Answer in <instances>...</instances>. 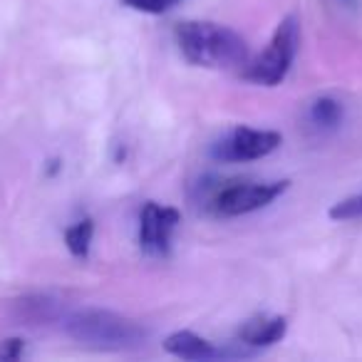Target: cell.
<instances>
[{"instance_id": "12", "label": "cell", "mask_w": 362, "mask_h": 362, "mask_svg": "<svg viewBox=\"0 0 362 362\" xmlns=\"http://www.w3.org/2000/svg\"><path fill=\"white\" fill-rule=\"evenodd\" d=\"M181 0H122V6L129 11L144 13V16H164V13L174 11Z\"/></svg>"}, {"instance_id": "6", "label": "cell", "mask_w": 362, "mask_h": 362, "mask_svg": "<svg viewBox=\"0 0 362 362\" xmlns=\"http://www.w3.org/2000/svg\"><path fill=\"white\" fill-rule=\"evenodd\" d=\"M181 223V214L174 206L146 202L139 211V248L146 256L164 258L171 248V236Z\"/></svg>"}, {"instance_id": "1", "label": "cell", "mask_w": 362, "mask_h": 362, "mask_svg": "<svg viewBox=\"0 0 362 362\" xmlns=\"http://www.w3.org/2000/svg\"><path fill=\"white\" fill-rule=\"evenodd\" d=\"M184 60L209 70H236L248 65V45L236 30L209 21H184L174 28Z\"/></svg>"}, {"instance_id": "10", "label": "cell", "mask_w": 362, "mask_h": 362, "mask_svg": "<svg viewBox=\"0 0 362 362\" xmlns=\"http://www.w3.org/2000/svg\"><path fill=\"white\" fill-rule=\"evenodd\" d=\"M308 119L317 129H335L342 122V105L332 97H317L308 110Z\"/></svg>"}, {"instance_id": "7", "label": "cell", "mask_w": 362, "mask_h": 362, "mask_svg": "<svg viewBox=\"0 0 362 362\" xmlns=\"http://www.w3.org/2000/svg\"><path fill=\"white\" fill-rule=\"evenodd\" d=\"M164 350L169 355L179 357V360H194V362H206V360H223V357H248L253 355V347L241 345L238 350L233 347L214 345L211 340L197 335L192 330H176L164 340Z\"/></svg>"}, {"instance_id": "8", "label": "cell", "mask_w": 362, "mask_h": 362, "mask_svg": "<svg viewBox=\"0 0 362 362\" xmlns=\"http://www.w3.org/2000/svg\"><path fill=\"white\" fill-rule=\"evenodd\" d=\"M288 332V320L283 315H261L246 320L238 330V342L248 347H271L281 342Z\"/></svg>"}, {"instance_id": "11", "label": "cell", "mask_w": 362, "mask_h": 362, "mask_svg": "<svg viewBox=\"0 0 362 362\" xmlns=\"http://www.w3.org/2000/svg\"><path fill=\"white\" fill-rule=\"evenodd\" d=\"M92 236H95V221H92V218L75 221L72 226H67V231H65L67 251L75 258H87L90 256Z\"/></svg>"}, {"instance_id": "9", "label": "cell", "mask_w": 362, "mask_h": 362, "mask_svg": "<svg viewBox=\"0 0 362 362\" xmlns=\"http://www.w3.org/2000/svg\"><path fill=\"white\" fill-rule=\"evenodd\" d=\"M18 317L28 325H40V322H60L65 310L57 300L47 296H33V298H23L18 303Z\"/></svg>"}, {"instance_id": "3", "label": "cell", "mask_w": 362, "mask_h": 362, "mask_svg": "<svg viewBox=\"0 0 362 362\" xmlns=\"http://www.w3.org/2000/svg\"><path fill=\"white\" fill-rule=\"evenodd\" d=\"M291 181H204L197 204L216 218H236L271 206Z\"/></svg>"}, {"instance_id": "14", "label": "cell", "mask_w": 362, "mask_h": 362, "mask_svg": "<svg viewBox=\"0 0 362 362\" xmlns=\"http://www.w3.org/2000/svg\"><path fill=\"white\" fill-rule=\"evenodd\" d=\"M25 355V342L13 337V340H6L0 345V360H21Z\"/></svg>"}, {"instance_id": "2", "label": "cell", "mask_w": 362, "mask_h": 362, "mask_svg": "<svg viewBox=\"0 0 362 362\" xmlns=\"http://www.w3.org/2000/svg\"><path fill=\"white\" fill-rule=\"evenodd\" d=\"M60 325L75 342L95 350H132L146 340V330L136 320L100 308L65 313Z\"/></svg>"}, {"instance_id": "15", "label": "cell", "mask_w": 362, "mask_h": 362, "mask_svg": "<svg viewBox=\"0 0 362 362\" xmlns=\"http://www.w3.org/2000/svg\"><path fill=\"white\" fill-rule=\"evenodd\" d=\"M340 3H355V0H340Z\"/></svg>"}, {"instance_id": "13", "label": "cell", "mask_w": 362, "mask_h": 362, "mask_svg": "<svg viewBox=\"0 0 362 362\" xmlns=\"http://www.w3.org/2000/svg\"><path fill=\"white\" fill-rule=\"evenodd\" d=\"M330 218L335 221H350V218H362V194H355L350 199H342L330 209Z\"/></svg>"}, {"instance_id": "5", "label": "cell", "mask_w": 362, "mask_h": 362, "mask_svg": "<svg viewBox=\"0 0 362 362\" xmlns=\"http://www.w3.org/2000/svg\"><path fill=\"white\" fill-rule=\"evenodd\" d=\"M281 144L283 136L273 129L233 127L211 146V156L223 164H243V161H258L273 154Z\"/></svg>"}, {"instance_id": "4", "label": "cell", "mask_w": 362, "mask_h": 362, "mask_svg": "<svg viewBox=\"0 0 362 362\" xmlns=\"http://www.w3.org/2000/svg\"><path fill=\"white\" fill-rule=\"evenodd\" d=\"M298 42H300V25L296 16L283 18L266 50L243 67V80L261 87H278L291 72L298 55Z\"/></svg>"}]
</instances>
